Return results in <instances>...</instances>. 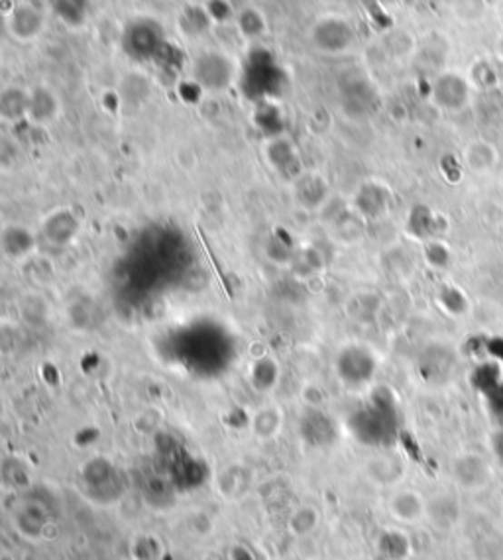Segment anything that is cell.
<instances>
[{
    "instance_id": "1",
    "label": "cell",
    "mask_w": 503,
    "mask_h": 560,
    "mask_svg": "<svg viewBox=\"0 0 503 560\" xmlns=\"http://www.w3.org/2000/svg\"><path fill=\"white\" fill-rule=\"evenodd\" d=\"M81 480L85 496L93 504L109 506L118 502L124 494V478L113 460L106 458H91L85 467L81 468Z\"/></svg>"
},
{
    "instance_id": "2",
    "label": "cell",
    "mask_w": 503,
    "mask_h": 560,
    "mask_svg": "<svg viewBox=\"0 0 503 560\" xmlns=\"http://www.w3.org/2000/svg\"><path fill=\"white\" fill-rule=\"evenodd\" d=\"M236 67L232 59L222 52H202L193 62V81L201 89L221 93L232 85Z\"/></svg>"
},
{
    "instance_id": "3",
    "label": "cell",
    "mask_w": 503,
    "mask_h": 560,
    "mask_svg": "<svg viewBox=\"0 0 503 560\" xmlns=\"http://www.w3.org/2000/svg\"><path fill=\"white\" fill-rule=\"evenodd\" d=\"M356 40L352 24L340 16L321 18L311 30V42L319 52L327 55H340L349 52Z\"/></svg>"
},
{
    "instance_id": "4",
    "label": "cell",
    "mask_w": 503,
    "mask_h": 560,
    "mask_svg": "<svg viewBox=\"0 0 503 560\" xmlns=\"http://www.w3.org/2000/svg\"><path fill=\"white\" fill-rule=\"evenodd\" d=\"M15 527L20 533V537L28 541H42L47 537V529L54 527L50 507L35 497L22 499L18 507L15 509Z\"/></svg>"
},
{
    "instance_id": "5",
    "label": "cell",
    "mask_w": 503,
    "mask_h": 560,
    "mask_svg": "<svg viewBox=\"0 0 503 560\" xmlns=\"http://www.w3.org/2000/svg\"><path fill=\"white\" fill-rule=\"evenodd\" d=\"M163 44V28L155 20H134L124 32V47L132 57L148 59L160 52Z\"/></svg>"
},
{
    "instance_id": "6",
    "label": "cell",
    "mask_w": 503,
    "mask_h": 560,
    "mask_svg": "<svg viewBox=\"0 0 503 560\" xmlns=\"http://www.w3.org/2000/svg\"><path fill=\"white\" fill-rule=\"evenodd\" d=\"M452 478L462 490H482L492 480V468L484 457L476 452H464L452 462Z\"/></svg>"
},
{
    "instance_id": "7",
    "label": "cell",
    "mask_w": 503,
    "mask_h": 560,
    "mask_svg": "<svg viewBox=\"0 0 503 560\" xmlns=\"http://www.w3.org/2000/svg\"><path fill=\"white\" fill-rule=\"evenodd\" d=\"M427 506L429 502L423 494L413 490V487L395 490L388 499L390 516L401 526H417V523L427 519Z\"/></svg>"
},
{
    "instance_id": "8",
    "label": "cell",
    "mask_w": 503,
    "mask_h": 560,
    "mask_svg": "<svg viewBox=\"0 0 503 560\" xmlns=\"http://www.w3.org/2000/svg\"><path fill=\"white\" fill-rule=\"evenodd\" d=\"M293 193L299 205L309 211L321 209L330 202V187L325 177L315 172L299 175L293 182Z\"/></svg>"
},
{
    "instance_id": "9",
    "label": "cell",
    "mask_w": 503,
    "mask_h": 560,
    "mask_svg": "<svg viewBox=\"0 0 503 560\" xmlns=\"http://www.w3.org/2000/svg\"><path fill=\"white\" fill-rule=\"evenodd\" d=\"M6 28L18 42L35 40L44 32V16L32 5H18L10 10Z\"/></svg>"
},
{
    "instance_id": "10",
    "label": "cell",
    "mask_w": 503,
    "mask_h": 560,
    "mask_svg": "<svg viewBox=\"0 0 503 560\" xmlns=\"http://www.w3.org/2000/svg\"><path fill=\"white\" fill-rule=\"evenodd\" d=\"M433 99L445 111H460L470 99V91L460 75L445 74L433 85Z\"/></svg>"
},
{
    "instance_id": "11",
    "label": "cell",
    "mask_w": 503,
    "mask_h": 560,
    "mask_svg": "<svg viewBox=\"0 0 503 560\" xmlns=\"http://www.w3.org/2000/svg\"><path fill=\"white\" fill-rule=\"evenodd\" d=\"M252 482H254L252 472L246 467H242V464L234 462L219 472L217 490L224 499H229V502H238V499L248 496Z\"/></svg>"
},
{
    "instance_id": "12",
    "label": "cell",
    "mask_w": 503,
    "mask_h": 560,
    "mask_svg": "<svg viewBox=\"0 0 503 560\" xmlns=\"http://www.w3.org/2000/svg\"><path fill=\"white\" fill-rule=\"evenodd\" d=\"M364 470L368 480H372L381 487H391L403 480L405 464L395 455H378L366 462Z\"/></svg>"
},
{
    "instance_id": "13",
    "label": "cell",
    "mask_w": 503,
    "mask_h": 560,
    "mask_svg": "<svg viewBox=\"0 0 503 560\" xmlns=\"http://www.w3.org/2000/svg\"><path fill=\"white\" fill-rule=\"evenodd\" d=\"M62 111V104L55 97V93L47 87H35L30 91L28 103V121L38 126L52 124Z\"/></svg>"
},
{
    "instance_id": "14",
    "label": "cell",
    "mask_w": 503,
    "mask_h": 560,
    "mask_svg": "<svg viewBox=\"0 0 503 560\" xmlns=\"http://www.w3.org/2000/svg\"><path fill=\"white\" fill-rule=\"evenodd\" d=\"M266 158L273 170H278L281 175L290 173L293 182L301 175V172H299V153L287 138H273L266 146Z\"/></svg>"
},
{
    "instance_id": "15",
    "label": "cell",
    "mask_w": 503,
    "mask_h": 560,
    "mask_svg": "<svg viewBox=\"0 0 503 560\" xmlns=\"http://www.w3.org/2000/svg\"><path fill=\"white\" fill-rule=\"evenodd\" d=\"M285 415L278 405H261L250 417V428L260 440H273L281 433Z\"/></svg>"
},
{
    "instance_id": "16",
    "label": "cell",
    "mask_w": 503,
    "mask_h": 560,
    "mask_svg": "<svg viewBox=\"0 0 503 560\" xmlns=\"http://www.w3.org/2000/svg\"><path fill=\"white\" fill-rule=\"evenodd\" d=\"M79 232V221L74 212L57 211L44 222V234L50 242L57 246L69 244Z\"/></svg>"
},
{
    "instance_id": "17",
    "label": "cell",
    "mask_w": 503,
    "mask_h": 560,
    "mask_svg": "<svg viewBox=\"0 0 503 560\" xmlns=\"http://www.w3.org/2000/svg\"><path fill=\"white\" fill-rule=\"evenodd\" d=\"M0 244H3V252L12 258V260H22L34 252L35 238L32 231H28L26 226L12 224L5 226L3 238H0Z\"/></svg>"
},
{
    "instance_id": "18",
    "label": "cell",
    "mask_w": 503,
    "mask_h": 560,
    "mask_svg": "<svg viewBox=\"0 0 503 560\" xmlns=\"http://www.w3.org/2000/svg\"><path fill=\"white\" fill-rule=\"evenodd\" d=\"M464 160H466V165H468L474 173H489L498 165L499 158H498V150L489 144V142L476 140L468 148H466Z\"/></svg>"
},
{
    "instance_id": "19",
    "label": "cell",
    "mask_w": 503,
    "mask_h": 560,
    "mask_svg": "<svg viewBox=\"0 0 503 560\" xmlns=\"http://www.w3.org/2000/svg\"><path fill=\"white\" fill-rule=\"evenodd\" d=\"M386 207H388V193L381 185L368 183L360 191H358L356 209H358V214H360V217H368V219L380 217Z\"/></svg>"
},
{
    "instance_id": "20",
    "label": "cell",
    "mask_w": 503,
    "mask_h": 560,
    "mask_svg": "<svg viewBox=\"0 0 503 560\" xmlns=\"http://www.w3.org/2000/svg\"><path fill=\"white\" fill-rule=\"evenodd\" d=\"M30 91L20 87H8L0 94V114L6 123H16L20 118H28Z\"/></svg>"
},
{
    "instance_id": "21",
    "label": "cell",
    "mask_w": 503,
    "mask_h": 560,
    "mask_svg": "<svg viewBox=\"0 0 503 560\" xmlns=\"http://www.w3.org/2000/svg\"><path fill=\"white\" fill-rule=\"evenodd\" d=\"M280 381V364L270 356L256 360L250 366V386L260 393L271 391Z\"/></svg>"
},
{
    "instance_id": "22",
    "label": "cell",
    "mask_w": 503,
    "mask_h": 560,
    "mask_svg": "<svg viewBox=\"0 0 503 560\" xmlns=\"http://www.w3.org/2000/svg\"><path fill=\"white\" fill-rule=\"evenodd\" d=\"M321 526V514L315 506H299L290 521H287V527H290L291 535L295 537L303 539L309 537V535H313Z\"/></svg>"
},
{
    "instance_id": "23",
    "label": "cell",
    "mask_w": 503,
    "mask_h": 560,
    "mask_svg": "<svg viewBox=\"0 0 503 560\" xmlns=\"http://www.w3.org/2000/svg\"><path fill=\"white\" fill-rule=\"evenodd\" d=\"M378 553L386 560H407L411 555V545L403 533L388 531L378 541Z\"/></svg>"
},
{
    "instance_id": "24",
    "label": "cell",
    "mask_w": 503,
    "mask_h": 560,
    "mask_svg": "<svg viewBox=\"0 0 503 560\" xmlns=\"http://www.w3.org/2000/svg\"><path fill=\"white\" fill-rule=\"evenodd\" d=\"M457 514H459L457 499L447 494L430 499L427 506V517L433 523H437V527H449L454 521V517H457Z\"/></svg>"
},
{
    "instance_id": "25",
    "label": "cell",
    "mask_w": 503,
    "mask_h": 560,
    "mask_svg": "<svg viewBox=\"0 0 503 560\" xmlns=\"http://www.w3.org/2000/svg\"><path fill=\"white\" fill-rule=\"evenodd\" d=\"M54 8L67 26H83L89 16L91 0H54Z\"/></svg>"
},
{
    "instance_id": "26",
    "label": "cell",
    "mask_w": 503,
    "mask_h": 560,
    "mask_svg": "<svg viewBox=\"0 0 503 560\" xmlns=\"http://www.w3.org/2000/svg\"><path fill=\"white\" fill-rule=\"evenodd\" d=\"M236 24H238V30H241L244 35H248V38H258V35L266 32V20H263L260 12L254 8L242 10L236 18Z\"/></svg>"
},
{
    "instance_id": "27",
    "label": "cell",
    "mask_w": 503,
    "mask_h": 560,
    "mask_svg": "<svg viewBox=\"0 0 503 560\" xmlns=\"http://www.w3.org/2000/svg\"><path fill=\"white\" fill-rule=\"evenodd\" d=\"M211 24V16L207 8H189L183 16L182 26L187 34H199L202 30H207Z\"/></svg>"
},
{
    "instance_id": "28",
    "label": "cell",
    "mask_w": 503,
    "mask_h": 560,
    "mask_svg": "<svg viewBox=\"0 0 503 560\" xmlns=\"http://www.w3.org/2000/svg\"><path fill=\"white\" fill-rule=\"evenodd\" d=\"M489 401H492L494 413H498V417L503 421V384H498L492 391H489Z\"/></svg>"
},
{
    "instance_id": "29",
    "label": "cell",
    "mask_w": 503,
    "mask_h": 560,
    "mask_svg": "<svg viewBox=\"0 0 503 560\" xmlns=\"http://www.w3.org/2000/svg\"><path fill=\"white\" fill-rule=\"evenodd\" d=\"M492 450L498 462L503 467V428H499V431L492 437Z\"/></svg>"
}]
</instances>
